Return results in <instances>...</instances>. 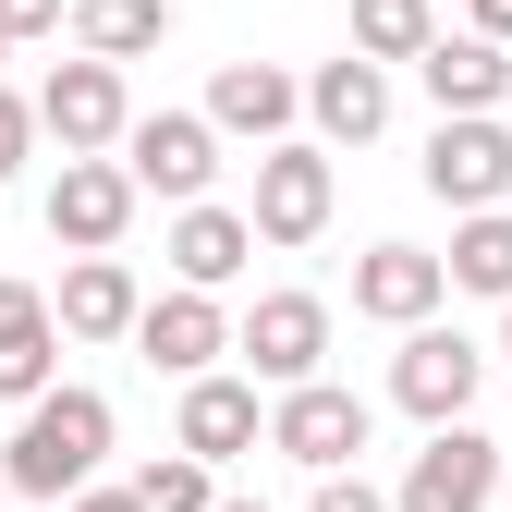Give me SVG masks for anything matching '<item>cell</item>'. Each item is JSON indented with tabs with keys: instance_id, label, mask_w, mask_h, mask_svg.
Wrapping results in <instances>:
<instances>
[{
	"instance_id": "2",
	"label": "cell",
	"mask_w": 512,
	"mask_h": 512,
	"mask_svg": "<svg viewBox=\"0 0 512 512\" xmlns=\"http://www.w3.org/2000/svg\"><path fill=\"white\" fill-rule=\"evenodd\" d=\"M122 171H135V196H208L220 183V122L208 110H135L122 122Z\"/></svg>"
},
{
	"instance_id": "25",
	"label": "cell",
	"mask_w": 512,
	"mask_h": 512,
	"mask_svg": "<svg viewBox=\"0 0 512 512\" xmlns=\"http://www.w3.org/2000/svg\"><path fill=\"white\" fill-rule=\"evenodd\" d=\"M25 147H37V98H13V86H0V183L25 171Z\"/></svg>"
},
{
	"instance_id": "3",
	"label": "cell",
	"mask_w": 512,
	"mask_h": 512,
	"mask_svg": "<svg viewBox=\"0 0 512 512\" xmlns=\"http://www.w3.org/2000/svg\"><path fill=\"white\" fill-rule=\"evenodd\" d=\"M488 500H500V439H488L476 415L427 427V452H415L403 488H391V512H488Z\"/></svg>"
},
{
	"instance_id": "9",
	"label": "cell",
	"mask_w": 512,
	"mask_h": 512,
	"mask_svg": "<svg viewBox=\"0 0 512 512\" xmlns=\"http://www.w3.org/2000/svg\"><path fill=\"white\" fill-rule=\"evenodd\" d=\"M427 196H439V208H500V196H512V135H500V110H439V135H427Z\"/></svg>"
},
{
	"instance_id": "16",
	"label": "cell",
	"mask_w": 512,
	"mask_h": 512,
	"mask_svg": "<svg viewBox=\"0 0 512 512\" xmlns=\"http://www.w3.org/2000/svg\"><path fill=\"white\" fill-rule=\"evenodd\" d=\"M61 378V317L37 281H0V403H37Z\"/></svg>"
},
{
	"instance_id": "5",
	"label": "cell",
	"mask_w": 512,
	"mask_h": 512,
	"mask_svg": "<svg viewBox=\"0 0 512 512\" xmlns=\"http://www.w3.org/2000/svg\"><path fill=\"white\" fill-rule=\"evenodd\" d=\"M122 122H135V98H122V61H49V86H37V135H61V159H98L122 147Z\"/></svg>"
},
{
	"instance_id": "23",
	"label": "cell",
	"mask_w": 512,
	"mask_h": 512,
	"mask_svg": "<svg viewBox=\"0 0 512 512\" xmlns=\"http://www.w3.org/2000/svg\"><path fill=\"white\" fill-rule=\"evenodd\" d=\"M427 37H439L427 0H354V49H366V61H415Z\"/></svg>"
},
{
	"instance_id": "30",
	"label": "cell",
	"mask_w": 512,
	"mask_h": 512,
	"mask_svg": "<svg viewBox=\"0 0 512 512\" xmlns=\"http://www.w3.org/2000/svg\"><path fill=\"white\" fill-rule=\"evenodd\" d=\"M500 305H512V293H500ZM500 354H512V317H500Z\"/></svg>"
},
{
	"instance_id": "26",
	"label": "cell",
	"mask_w": 512,
	"mask_h": 512,
	"mask_svg": "<svg viewBox=\"0 0 512 512\" xmlns=\"http://www.w3.org/2000/svg\"><path fill=\"white\" fill-rule=\"evenodd\" d=\"M61 13H74V0H0V37H13V49L25 37H61Z\"/></svg>"
},
{
	"instance_id": "22",
	"label": "cell",
	"mask_w": 512,
	"mask_h": 512,
	"mask_svg": "<svg viewBox=\"0 0 512 512\" xmlns=\"http://www.w3.org/2000/svg\"><path fill=\"white\" fill-rule=\"evenodd\" d=\"M208 500H220V464H196L183 439L159 464H135V512H208Z\"/></svg>"
},
{
	"instance_id": "6",
	"label": "cell",
	"mask_w": 512,
	"mask_h": 512,
	"mask_svg": "<svg viewBox=\"0 0 512 512\" xmlns=\"http://www.w3.org/2000/svg\"><path fill=\"white\" fill-rule=\"evenodd\" d=\"M256 244H317L330 232V147H305V135H269L256 147Z\"/></svg>"
},
{
	"instance_id": "19",
	"label": "cell",
	"mask_w": 512,
	"mask_h": 512,
	"mask_svg": "<svg viewBox=\"0 0 512 512\" xmlns=\"http://www.w3.org/2000/svg\"><path fill=\"white\" fill-rule=\"evenodd\" d=\"M244 256H256V220H244V208H208V196H183V220H171V281L220 293V281H244Z\"/></svg>"
},
{
	"instance_id": "18",
	"label": "cell",
	"mask_w": 512,
	"mask_h": 512,
	"mask_svg": "<svg viewBox=\"0 0 512 512\" xmlns=\"http://www.w3.org/2000/svg\"><path fill=\"white\" fill-rule=\"evenodd\" d=\"M415 86H427L439 110H500V98H512V49L476 37V25H464V37H427V49H415Z\"/></svg>"
},
{
	"instance_id": "12",
	"label": "cell",
	"mask_w": 512,
	"mask_h": 512,
	"mask_svg": "<svg viewBox=\"0 0 512 512\" xmlns=\"http://www.w3.org/2000/svg\"><path fill=\"white\" fill-rule=\"evenodd\" d=\"M183 452H196V464H244L256 452V439H269V403H256V378H220V366H196V378H183Z\"/></svg>"
},
{
	"instance_id": "13",
	"label": "cell",
	"mask_w": 512,
	"mask_h": 512,
	"mask_svg": "<svg viewBox=\"0 0 512 512\" xmlns=\"http://www.w3.org/2000/svg\"><path fill=\"white\" fill-rule=\"evenodd\" d=\"M305 122H317V147H366L378 122H391V61H366V49L317 61L305 74Z\"/></svg>"
},
{
	"instance_id": "14",
	"label": "cell",
	"mask_w": 512,
	"mask_h": 512,
	"mask_svg": "<svg viewBox=\"0 0 512 512\" xmlns=\"http://www.w3.org/2000/svg\"><path fill=\"white\" fill-rule=\"evenodd\" d=\"M452 305V281H439L427 244H366L354 256V317H378V330H415V317Z\"/></svg>"
},
{
	"instance_id": "20",
	"label": "cell",
	"mask_w": 512,
	"mask_h": 512,
	"mask_svg": "<svg viewBox=\"0 0 512 512\" xmlns=\"http://www.w3.org/2000/svg\"><path fill=\"white\" fill-rule=\"evenodd\" d=\"M439 281H452V293H512V208H452Z\"/></svg>"
},
{
	"instance_id": "24",
	"label": "cell",
	"mask_w": 512,
	"mask_h": 512,
	"mask_svg": "<svg viewBox=\"0 0 512 512\" xmlns=\"http://www.w3.org/2000/svg\"><path fill=\"white\" fill-rule=\"evenodd\" d=\"M305 512H391V488H366L354 464H330V476H317V500Z\"/></svg>"
},
{
	"instance_id": "28",
	"label": "cell",
	"mask_w": 512,
	"mask_h": 512,
	"mask_svg": "<svg viewBox=\"0 0 512 512\" xmlns=\"http://www.w3.org/2000/svg\"><path fill=\"white\" fill-rule=\"evenodd\" d=\"M49 512H135V488H74V500H49Z\"/></svg>"
},
{
	"instance_id": "15",
	"label": "cell",
	"mask_w": 512,
	"mask_h": 512,
	"mask_svg": "<svg viewBox=\"0 0 512 512\" xmlns=\"http://www.w3.org/2000/svg\"><path fill=\"white\" fill-rule=\"evenodd\" d=\"M135 305H147V281L122 269L110 244H98V256H74V269H61V293H49L61 342H122V330H135Z\"/></svg>"
},
{
	"instance_id": "27",
	"label": "cell",
	"mask_w": 512,
	"mask_h": 512,
	"mask_svg": "<svg viewBox=\"0 0 512 512\" xmlns=\"http://www.w3.org/2000/svg\"><path fill=\"white\" fill-rule=\"evenodd\" d=\"M464 25H476V37H500V49H512V0H464Z\"/></svg>"
},
{
	"instance_id": "1",
	"label": "cell",
	"mask_w": 512,
	"mask_h": 512,
	"mask_svg": "<svg viewBox=\"0 0 512 512\" xmlns=\"http://www.w3.org/2000/svg\"><path fill=\"white\" fill-rule=\"evenodd\" d=\"M110 464V403L98 391H49L13 403V452H0V488H25V500H74L86 476Z\"/></svg>"
},
{
	"instance_id": "8",
	"label": "cell",
	"mask_w": 512,
	"mask_h": 512,
	"mask_svg": "<svg viewBox=\"0 0 512 512\" xmlns=\"http://www.w3.org/2000/svg\"><path fill=\"white\" fill-rule=\"evenodd\" d=\"M476 378H488V354L464 330H439V317H415L403 354H391V403L427 415V427H452V415H476Z\"/></svg>"
},
{
	"instance_id": "21",
	"label": "cell",
	"mask_w": 512,
	"mask_h": 512,
	"mask_svg": "<svg viewBox=\"0 0 512 512\" xmlns=\"http://www.w3.org/2000/svg\"><path fill=\"white\" fill-rule=\"evenodd\" d=\"M74 49H98V61H147L159 37H171V0H74Z\"/></svg>"
},
{
	"instance_id": "11",
	"label": "cell",
	"mask_w": 512,
	"mask_h": 512,
	"mask_svg": "<svg viewBox=\"0 0 512 512\" xmlns=\"http://www.w3.org/2000/svg\"><path fill=\"white\" fill-rule=\"evenodd\" d=\"M122 342H135L147 366H171V378H196V366H220V354H232V317H220V293L171 281V293H147V305H135V330H122Z\"/></svg>"
},
{
	"instance_id": "10",
	"label": "cell",
	"mask_w": 512,
	"mask_h": 512,
	"mask_svg": "<svg viewBox=\"0 0 512 512\" xmlns=\"http://www.w3.org/2000/svg\"><path fill=\"white\" fill-rule=\"evenodd\" d=\"M122 232H135V171H122L110 147H98V159H61V183H49V244L98 256V244H122Z\"/></svg>"
},
{
	"instance_id": "31",
	"label": "cell",
	"mask_w": 512,
	"mask_h": 512,
	"mask_svg": "<svg viewBox=\"0 0 512 512\" xmlns=\"http://www.w3.org/2000/svg\"><path fill=\"white\" fill-rule=\"evenodd\" d=\"M0 61H13V37H0Z\"/></svg>"
},
{
	"instance_id": "29",
	"label": "cell",
	"mask_w": 512,
	"mask_h": 512,
	"mask_svg": "<svg viewBox=\"0 0 512 512\" xmlns=\"http://www.w3.org/2000/svg\"><path fill=\"white\" fill-rule=\"evenodd\" d=\"M208 512H269V500H208Z\"/></svg>"
},
{
	"instance_id": "4",
	"label": "cell",
	"mask_w": 512,
	"mask_h": 512,
	"mask_svg": "<svg viewBox=\"0 0 512 512\" xmlns=\"http://www.w3.org/2000/svg\"><path fill=\"white\" fill-rule=\"evenodd\" d=\"M232 354H244L256 391H293V378L330 366V305H317V293H256L232 317Z\"/></svg>"
},
{
	"instance_id": "17",
	"label": "cell",
	"mask_w": 512,
	"mask_h": 512,
	"mask_svg": "<svg viewBox=\"0 0 512 512\" xmlns=\"http://www.w3.org/2000/svg\"><path fill=\"white\" fill-rule=\"evenodd\" d=\"M208 122L269 147V135H293V122H305V86L281 74V61H220V74H208Z\"/></svg>"
},
{
	"instance_id": "7",
	"label": "cell",
	"mask_w": 512,
	"mask_h": 512,
	"mask_svg": "<svg viewBox=\"0 0 512 512\" xmlns=\"http://www.w3.org/2000/svg\"><path fill=\"white\" fill-rule=\"evenodd\" d=\"M269 452L305 464V476H330L366 452V391H342V378H293V391L269 403Z\"/></svg>"
}]
</instances>
